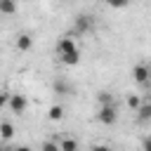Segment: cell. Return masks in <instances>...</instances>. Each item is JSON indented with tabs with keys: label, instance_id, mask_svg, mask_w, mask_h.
Masks as SVG:
<instances>
[{
	"label": "cell",
	"instance_id": "6da1fadb",
	"mask_svg": "<svg viewBox=\"0 0 151 151\" xmlns=\"http://www.w3.org/2000/svg\"><path fill=\"white\" fill-rule=\"evenodd\" d=\"M92 26H94V19H92L90 14H78L76 21H73V33H76V35H83V33H87Z\"/></svg>",
	"mask_w": 151,
	"mask_h": 151
},
{
	"label": "cell",
	"instance_id": "7a4b0ae2",
	"mask_svg": "<svg viewBox=\"0 0 151 151\" xmlns=\"http://www.w3.org/2000/svg\"><path fill=\"white\" fill-rule=\"evenodd\" d=\"M97 118H99V123H104V125H113V123L118 120V109H116V104H113V106H101L99 113H97Z\"/></svg>",
	"mask_w": 151,
	"mask_h": 151
},
{
	"label": "cell",
	"instance_id": "3957f363",
	"mask_svg": "<svg viewBox=\"0 0 151 151\" xmlns=\"http://www.w3.org/2000/svg\"><path fill=\"white\" fill-rule=\"evenodd\" d=\"M57 52H59V57H66V54H73V52H78V47H76V40H73L71 35H64V38L57 42Z\"/></svg>",
	"mask_w": 151,
	"mask_h": 151
},
{
	"label": "cell",
	"instance_id": "277c9868",
	"mask_svg": "<svg viewBox=\"0 0 151 151\" xmlns=\"http://www.w3.org/2000/svg\"><path fill=\"white\" fill-rule=\"evenodd\" d=\"M132 78H134V83L146 85L149 78H151V66H146V64H137V66L132 68Z\"/></svg>",
	"mask_w": 151,
	"mask_h": 151
},
{
	"label": "cell",
	"instance_id": "5b68a950",
	"mask_svg": "<svg viewBox=\"0 0 151 151\" xmlns=\"http://www.w3.org/2000/svg\"><path fill=\"white\" fill-rule=\"evenodd\" d=\"M9 109H12V113H24L26 111V106H28V99L24 97V94H9V104H7Z\"/></svg>",
	"mask_w": 151,
	"mask_h": 151
},
{
	"label": "cell",
	"instance_id": "8992f818",
	"mask_svg": "<svg viewBox=\"0 0 151 151\" xmlns=\"http://www.w3.org/2000/svg\"><path fill=\"white\" fill-rule=\"evenodd\" d=\"M137 118H139V123L151 120V101H142V106L137 109Z\"/></svg>",
	"mask_w": 151,
	"mask_h": 151
},
{
	"label": "cell",
	"instance_id": "52a82bcc",
	"mask_svg": "<svg viewBox=\"0 0 151 151\" xmlns=\"http://www.w3.org/2000/svg\"><path fill=\"white\" fill-rule=\"evenodd\" d=\"M31 45H33V38H31L28 33H21V35H17V50H19V52H26V50H31Z\"/></svg>",
	"mask_w": 151,
	"mask_h": 151
},
{
	"label": "cell",
	"instance_id": "ba28073f",
	"mask_svg": "<svg viewBox=\"0 0 151 151\" xmlns=\"http://www.w3.org/2000/svg\"><path fill=\"white\" fill-rule=\"evenodd\" d=\"M52 87H54V92H57V94H71V92H73V87H71V83H66L64 78H57Z\"/></svg>",
	"mask_w": 151,
	"mask_h": 151
},
{
	"label": "cell",
	"instance_id": "9c48e42d",
	"mask_svg": "<svg viewBox=\"0 0 151 151\" xmlns=\"http://www.w3.org/2000/svg\"><path fill=\"white\" fill-rule=\"evenodd\" d=\"M0 137H2V139H12V137H14V125L7 123V120H2V123H0Z\"/></svg>",
	"mask_w": 151,
	"mask_h": 151
},
{
	"label": "cell",
	"instance_id": "30bf717a",
	"mask_svg": "<svg viewBox=\"0 0 151 151\" xmlns=\"http://www.w3.org/2000/svg\"><path fill=\"white\" fill-rule=\"evenodd\" d=\"M97 99H99V104H101V106H113V104H116L113 94H111V92H106V90H101V92L97 94Z\"/></svg>",
	"mask_w": 151,
	"mask_h": 151
},
{
	"label": "cell",
	"instance_id": "8fae6325",
	"mask_svg": "<svg viewBox=\"0 0 151 151\" xmlns=\"http://www.w3.org/2000/svg\"><path fill=\"white\" fill-rule=\"evenodd\" d=\"M47 118H50V120H61V118H64V109H61L59 104L50 106V111H47Z\"/></svg>",
	"mask_w": 151,
	"mask_h": 151
},
{
	"label": "cell",
	"instance_id": "7c38bea8",
	"mask_svg": "<svg viewBox=\"0 0 151 151\" xmlns=\"http://www.w3.org/2000/svg\"><path fill=\"white\" fill-rule=\"evenodd\" d=\"M17 12V2L12 0H0V14H14Z\"/></svg>",
	"mask_w": 151,
	"mask_h": 151
},
{
	"label": "cell",
	"instance_id": "4fadbf2b",
	"mask_svg": "<svg viewBox=\"0 0 151 151\" xmlns=\"http://www.w3.org/2000/svg\"><path fill=\"white\" fill-rule=\"evenodd\" d=\"M59 151H78V142L76 139H61V144H59Z\"/></svg>",
	"mask_w": 151,
	"mask_h": 151
},
{
	"label": "cell",
	"instance_id": "5bb4252c",
	"mask_svg": "<svg viewBox=\"0 0 151 151\" xmlns=\"http://www.w3.org/2000/svg\"><path fill=\"white\" fill-rule=\"evenodd\" d=\"M61 61H64L66 66H76V64L80 61V52H73V54H66V57H61Z\"/></svg>",
	"mask_w": 151,
	"mask_h": 151
},
{
	"label": "cell",
	"instance_id": "9a60e30c",
	"mask_svg": "<svg viewBox=\"0 0 151 151\" xmlns=\"http://www.w3.org/2000/svg\"><path fill=\"white\" fill-rule=\"evenodd\" d=\"M127 106H130V109H134V111H137V109H139V106H142V99H139V97H137V94H127Z\"/></svg>",
	"mask_w": 151,
	"mask_h": 151
},
{
	"label": "cell",
	"instance_id": "2e32d148",
	"mask_svg": "<svg viewBox=\"0 0 151 151\" xmlns=\"http://www.w3.org/2000/svg\"><path fill=\"white\" fill-rule=\"evenodd\" d=\"M42 151H59V144L57 142H45L42 144Z\"/></svg>",
	"mask_w": 151,
	"mask_h": 151
},
{
	"label": "cell",
	"instance_id": "e0dca14e",
	"mask_svg": "<svg viewBox=\"0 0 151 151\" xmlns=\"http://www.w3.org/2000/svg\"><path fill=\"white\" fill-rule=\"evenodd\" d=\"M9 104V92H0V109H5Z\"/></svg>",
	"mask_w": 151,
	"mask_h": 151
},
{
	"label": "cell",
	"instance_id": "ac0fdd59",
	"mask_svg": "<svg viewBox=\"0 0 151 151\" xmlns=\"http://www.w3.org/2000/svg\"><path fill=\"white\" fill-rule=\"evenodd\" d=\"M142 151H151V134H146L142 139Z\"/></svg>",
	"mask_w": 151,
	"mask_h": 151
},
{
	"label": "cell",
	"instance_id": "d6986e66",
	"mask_svg": "<svg viewBox=\"0 0 151 151\" xmlns=\"http://www.w3.org/2000/svg\"><path fill=\"white\" fill-rule=\"evenodd\" d=\"M92 151H111V146H106V144H94Z\"/></svg>",
	"mask_w": 151,
	"mask_h": 151
},
{
	"label": "cell",
	"instance_id": "ffe728a7",
	"mask_svg": "<svg viewBox=\"0 0 151 151\" xmlns=\"http://www.w3.org/2000/svg\"><path fill=\"white\" fill-rule=\"evenodd\" d=\"M12 151H31L28 146H17V149H12Z\"/></svg>",
	"mask_w": 151,
	"mask_h": 151
},
{
	"label": "cell",
	"instance_id": "44dd1931",
	"mask_svg": "<svg viewBox=\"0 0 151 151\" xmlns=\"http://www.w3.org/2000/svg\"><path fill=\"white\" fill-rule=\"evenodd\" d=\"M2 151H12V149H2Z\"/></svg>",
	"mask_w": 151,
	"mask_h": 151
},
{
	"label": "cell",
	"instance_id": "7402d4cb",
	"mask_svg": "<svg viewBox=\"0 0 151 151\" xmlns=\"http://www.w3.org/2000/svg\"><path fill=\"white\" fill-rule=\"evenodd\" d=\"M0 151H2V146H0Z\"/></svg>",
	"mask_w": 151,
	"mask_h": 151
}]
</instances>
